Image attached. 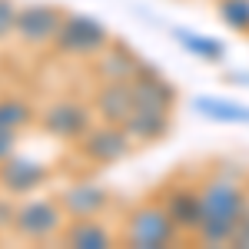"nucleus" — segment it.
Returning a JSON list of instances; mask_svg holds the SVG:
<instances>
[{
  "label": "nucleus",
  "mask_w": 249,
  "mask_h": 249,
  "mask_svg": "<svg viewBox=\"0 0 249 249\" xmlns=\"http://www.w3.org/2000/svg\"><path fill=\"white\" fill-rule=\"evenodd\" d=\"M179 239H183V232L176 230L163 203H146L133 210L126 219V246L133 249H163Z\"/></svg>",
  "instance_id": "1"
},
{
  "label": "nucleus",
  "mask_w": 249,
  "mask_h": 249,
  "mask_svg": "<svg viewBox=\"0 0 249 249\" xmlns=\"http://www.w3.org/2000/svg\"><path fill=\"white\" fill-rule=\"evenodd\" d=\"M107 43H110V30L87 14H63V23L53 37V47L70 57H96Z\"/></svg>",
  "instance_id": "2"
},
{
  "label": "nucleus",
  "mask_w": 249,
  "mask_h": 249,
  "mask_svg": "<svg viewBox=\"0 0 249 249\" xmlns=\"http://www.w3.org/2000/svg\"><path fill=\"white\" fill-rule=\"evenodd\" d=\"M63 219H67V213H63V206H60V199L37 196V199H27V203L17 206L14 226H10V230L17 232L20 239L43 243V239H53V236L63 230Z\"/></svg>",
  "instance_id": "3"
},
{
  "label": "nucleus",
  "mask_w": 249,
  "mask_h": 249,
  "mask_svg": "<svg viewBox=\"0 0 249 249\" xmlns=\"http://www.w3.org/2000/svg\"><path fill=\"white\" fill-rule=\"evenodd\" d=\"M60 23H63L60 7H53V3H23L17 10L14 37L27 47H47V43H53Z\"/></svg>",
  "instance_id": "4"
},
{
  "label": "nucleus",
  "mask_w": 249,
  "mask_h": 249,
  "mask_svg": "<svg viewBox=\"0 0 249 249\" xmlns=\"http://www.w3.org/2000/svg\"><path fill=\"white\" fill-rule=\"evenodd\" d=\"M77 146H80V153L87 160H93V163H116V160H123L133 150V140L120 123H103L100 120V126H90L77 140Z\"/></svg>",
  "instance_id": "5"
},
{
  "label": "nucleus",
  "mask_w": 249,
  "mask_h": 249,
  "mask_svg": "<svg viewBox=\"0 0 249 249\" xmlns=\"http://www.w3.org/2000/svg\"><path fill=\"white\" fill-rule=\"evenodd\" d=\"M199 196H203V210L206 216H226V219H239L249 206V193L243 190L239 179H230V176H210L203 186H199Z\"/></svg>",
  "instance_id": "6"
},
{
  "label": "nucleus",
  "mask_w": 249,
  "mask_h": 249,
  "mask_svg": "<svg viewBox=\"0 0 249 249\" xmlns=\"http://www.w3.org/2000/svg\"><path fill=\"white\" fill-rule=\"evenodd\" d=\"M90 116H93L90 107H83L77 100H57L40 113V126L57 140H73L77 143L80 136L90 130Z\"/></svg>",
  "instance_id": "7"
},
{
  "label": "nucleus",
  "mask_w": 249,
  "mask_h": 249,
  "mask_svg": "<svg viewBox=\"0 0 249 249\" xmlns=\"http://www.w3.org/2000/svg\"><path fill=\"white\" fill-rule=\"evenodd\" d=\"M47 166L40 160H30V156H7L0 163V190L10 193V196H27V193L40 190L47 183Z\"/></svg>",
  "instance_id": "8"
},
{
  "label": "nucleus",
  "mask_w": 249,
  "mask_h": 249,
  "mask_svg": "<svg viewBox=\"0 0 249 249\" xmlns=\"http://www.w3.org/2000/svg\"><path fill=\"white\" fill-rule=\"evenodd\" d=\"M136 96L130 80H100V90L93 93V113L103 123H120L133 113Z\"/></svg>",
  "instance_id": "9"
},
{
  "label": "nucleus",
  "mask_w": 249,
  "mask_h": 249,
  "mask_svg": "<svg viewBox=\"0 0 249 249\" xmlns=\"http://www.w3.org/2000/svg\"><path fill=\"white\" fill-rule=\"evenodd\" d=\"M67 219H96L100 213L110 206V193L96 183H73L57 196Z\"/></svg>",
  "instance_id": "10"
},
{
  "label": "nucleus",
  "mask_w": 249,
  "mask_h": 249,
  "mask_svg": "<svg viewBox=\"0 0 249 249\" xmlns=\"http://www.w3.org/2000/svg\"><path fill=\"white\" fill-rule=\"evenodd\" d=\"M133 96L136 103H143V107H163V110H170L173 103H176V87H173V80H166L160 70H156L153 63H140L133 73Z\"/></svg>",
  "instance_id": "11"
},
{
  "label": "nucleus",
  "mask_w": 249,
  "mask_h": 249,
  "mask_svg": "<svg viewBox=\"0 0 249 249\" xmlns=\"http://www.w3.org/2000/svg\"><path fill=\"white\" fill-rule=\"evenodd\" d=\"M163 206H166L170 219L176 223V230L183 236H196V230L203 226L206 210H203V196H199L196 186H176V190H170Z\"/></svg>",
  "instance_id": "12"
},
{
  "label": "nucleus",
  "mask_w": 249,
  "mask_h": 249,
  "mask_svg": "<svg viewBox=\"0 0 249 249\" xmlns=\"http://www.w3.org/2000/svg\"><path fill=\"white\" fill-rule=\"evenodd\" d=\"M143 63V57L136 53L130 43H123V40H110L100 53H96V63H93V70H96V77L100 80H133L136 73V67Z\"/></svg>",
  "instance_id": "13"
},
{
  "label": "nucleus",
  "mask_w": 249,
  "mask_h": 249,
  "mask_svg": "<svg viewBox=\"0 0 249 249\" xmlns=\"http://www.w3.org/2000/svg\"><path fill=\"white\" fill-rule=\"evenodd\" d=\"M123 130L130 133L133 143H156V140H163L166 130H170V110L136 103L133 113L123 120Z\"/></svg>",
  "instance_id": "14"
},
{
  "label": "nucleus",
  "mask_w": 249,
  "mask_h": 249,
  "mask_svg": "<svg viewBox=\"0 0 249 249\" xmlns=\"http://www.w3.org/2000/svg\"><path fill=\"white\" fill-rule=\"evenodd\" d=\"M63 243L73 249H110L113 246V232L100 219H73L63 230Z\"/></svg>",
  "instance_id": "15"
},
{
  "label": "nucleus",
  "mask_w": 249,
  "mask_h": 249,
  "mask_svg": "<svg viewBox=\"0 0 249 249\" xmlns=\"http://www.w3.org/2000/svg\"><path fill=\"white\" fill-rule=\"evenodd\" d=\"M193 107H196L199 113H206L210 120H219V123H249V107H239V103L199 96V100H193Z\"/></svg>",
  "instance_id": "16"
},
{
  "label": "nucleus",
  "mask_w": 249,
  "mask_h": 249,
  "mask_svg": "<svg viewBox=\"0 0 249 249\" xmlns=\"http://www.w3.org/2000/svg\"><path fill=\"white\" fill-rule=\"evenodd\" d=\"M239 219H226V216H203V226L196 230V236L206 246H232V232H236Z\"/></svg>",
  "instance_id": "17"
},
{
  "label": "nucleus",
  "mask_w": 249,
  "mask_h": 249,
  "mask_svg": "<svg viewBox=\"0 0 249 249\" xmlns=\"http://www.w3.org/2000/svg\"><path fill=\"white\" fill-rule=\"evenodd\" d=\"M176 34V40L190 50V53H196L199 60H210V63H216V60L226 57V47L219 43V40H210V37H196V34H190V30H173Z\"/></svg>",
  "instance_id": "18"
},
{
  "label": "nucleus",
  "mask_w": 249,
  "mask_h": 249,
  "mask_svg": "<svg viewBox=\"0 0 249 249\" xmlns=\"http://www.w3.org/2000/svg\"><path fill=\"white\" fill-rule=\"evenodd\" d=\"M30 120H34V113H30V107L23 100H17V96H3L0 100V130H17L20 133Z\"/></svg>",
  "instance_id": "19"
},
{
  "label": "nucleus",
  "mask_w": 249,
  "mask_h": 249,
  "mask_svg": "<svg viewBox=\"0 0 249 249\" xmlns=\"http://www.w3.org/2000/svg\"><path fill=\"white\" fill-rule=\"evenodd\" d=\"M219 20L239 34H249V0H219Z\"/></svg>",
  "instance_id": "20"
},
{
  "label": "nucleus",
  "mask_w": 249,
  "mask_h": 249,
  "mask_svg": "<svg viewBox=\"0 0 249 249\" xmlns=\"http://www.w3.org/2000/svg\"><path fill=\"white\" fill-rule=\"evenodd\" d=\"M17 10H20V3H14V0H0V43L14 37V27H17Z\"/></svg>",
  "instance_id": "21"
},
{
  "label": "nucleus",
  "mask_w": 249,
  "mask_h": 249,
  "mask_svg": "<svg viewBox=\"0 0 249 249\" xmlns=\"http://www.w3.org/2000/svg\"><path fill=\"white\" fill-rule=\"evenodd\" d=\"M232 246L249 249V206H246V213L239 216V223H236V232H232Z\"/></svg>",
  "instance_id": "22"
},
{
  "label": "nucleus",
  "mask_w": 249,
  "mask_h": 249,
  "mask_svg": "<svg viewBox=\"0 0 249 249\" xmlns=\"http://www.w3.org/2000/svg\"><path fill=\"white\" fill-rule=\"evenodd\" d=\"M17 153V130H0V163Z\"/></svg>",
  "instance_id": "23"
},
{
  "label": "nucleus",
  "mask_w": 249,
  "mask_h": 249,
  "mask_svg": "<svg viewBox=\"0 0 249 249\" xmlns=\"http://www.w3.org/2000/svg\"><path fill=\"white\" fill-rule=\"evenodd\" d=\"M14 213H17L14 199H10V196H0V232L14 226Z\"/></svg>",
  "instance_id": "24"
}]
</instances>
